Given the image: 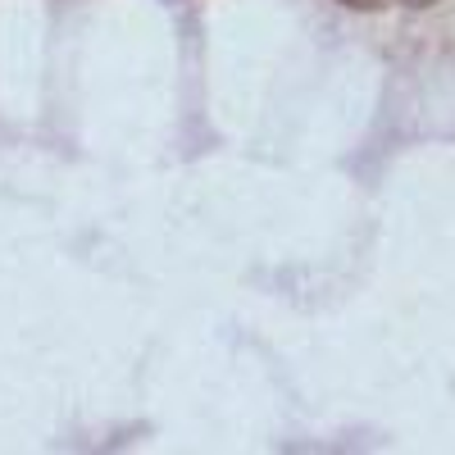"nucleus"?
<instances>
[{"label":"nucleus","instance_id":"f257e3e1","mask_svg":"<svg viewBox=\"0 0 455 455\" xmlns=\"http://www.w3.org/2000/svg\"><path fill=\"white\" fill-rule=\"evenodd\" d=\"M347 10H383V5H392V0H341Z\"/></svg>","mask_w":455,"mask_h":455},{"label":"nucleus","instance_id":"f03ea898","mask_svg":"<svg viewBox=\"0 0 455 455\" xmlns=\"http://www.w3.org/2000/svg\"><path fill=\"white\" fill-rule=\"evenodd\" d=\"M401 5H433V0H401Z\"/></svg>","mask_w":455,"mask_h":455}]
</instances>
